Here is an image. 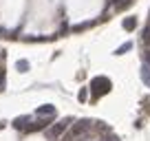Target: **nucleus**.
Listing matches in <instances>:
<instances>
[{"instance_id":"obj_3","label":"nucleus","mask_w":150,"mask_h":141,"mask_svg":"<svg viewBox=\"0 0 150 141\" xmlns=\"http://www.w3.org/2000/svg\"><path fill=\"white\" fill-rule=\"evenodd\" d=\"M71 123H73V119H71V117H64L62 121H57L55 126H51V128H49V137H51V139H57V137H62L66 130H69V126H71Z\"/></svg>"},{"instance_id":"obj_1","label":"nucleus","mask_w":150,"mask_h":141,"mask_svg":"<svg viewBox=\"0 0 150 141\" xmlns=\"http://www.w3.org/2000/svg\"><path fill=\"white\" fill-rule=\"evenodd\" d=\"M91 93L95 95V97H102V95H108L110 93V88H112V84H110V80L108 77H104V75H99V77H93L91 80Z\"/></svg>"},{"instance_id":"obj_10","label":"nucleus","mask_w":150,"mask_h":141,"mask_svg":"<svg viewBox=\"0 0 150 141\" xmlns=\"http://www.w3.org/2000/svg\"><path fill=\"white\" fill-rule=\"evenodd\" d=\"M130 5H132V0H122V2H115V9L122 11V9H126V7H130Z\"/></svg>"},{"instance_id":"obj_4","label":"nucleus","mask_w":150,"mask_h":141,"mask_svg":"<svg viewBox=\"0 0 150 141\" xmlns=\"http://www.w3.org/2000/svg\"><path fill=\"white\" fill-rule=\"evenodd\" d=\"M55 113H57V110H55V106H53V104H42V106H38V108H35V115H38V117H55Z\"/></svg>"},{"instance_id":"obj_11","label":"nucleus","mask_w":150,"mask_h":141,"mask_svg":"<svg viewBox=\"0 0 150 141\" xmlns=\"http://www.w3.org/2000/svg\"><path fill=\"white\" fill-rule=\"evenodd\" d=\"M141 40H144V44H150V24L144 29V35H141Z\"/></svg>"},{"instance_id":"obj_13","label":"nucleus","mask_w":150,"mask_h":141,"mask_svg":"<svg viewBox=\"0 0 150 141\" xmlns=\"http://www.w3.org/2000/svg\"><path fill=\"white\" fill-rule=\"evenodd\" d=\"M102 141H119V139H117V137H115V135H106V137H104Z\"/></svg>"},{"instance_id":"obj_9","label":"nucleus","mask_w":150,"mask_h":141,"mask_svg":"<svg viewBox=\"0 0 150 141\" xmlns=\"http://www.w3.org/2000/svg\"><path fill=\"white\" fill-rule=\"evenodd\" d=\"M16 68H18L20 73H27V70H29V62H27V60H18V64H16Z\"/></svg>"},{"instance_id":"obj_15","label":"nucleus","mask_w":150,"mask_h":141,"mask_svg":"<svg viewBox=\"0 0 150 141\" xmlns=\"http://www.w3.org/2000/svg\"><path fill=\"white\" fill-rule=\"evenodd\" d=\"M144 60H146V66H150V51H146V55H144Z\"/></svg>"},{"instance_id":"obj_6","label":"nucleus","mask_w":150,"mask_h":141,"mask_svg":"<svg viewBox=\"0 0 150 141\" xmlns=\"http://www.w3.org/2000/svg\"><path fill=\"white\" fill-rule=\"evenodd\" d=\"M27 123H29V117H27V115L13 119V128H16V130H24V128H27Z\"/></svg>"},{"instance_id":"obj_8","label":"nucleus","mask_w":150,"mask_h":141,"mask_svg":"<svg viewBox=\"0 0 150 141\" xmlns=\"http://www.w3.org/2000/svg\"><path fill=\"white\" fill-rule=\"evenodd\" d=\"M141 80H144L146 86H150V66L144 64V68H141Z\"/></svg>"},{"instance_id":"obj_2","label":"nucleus","mask_w":150,"mask_h":141,"mask_svg":"<svg viewBox=\"0 0 150 141\" xmlns=\"http://www.w3.org/2000/svg\"><path fill=\"white\" fill-rule=\"evenodd\" d=\"M95 121H91V119H82V121H77L73 126V130L69 132V139H80V137H84L86 132L91 130V126H93Z\"/></svg>"},{"instance_id":"obj_17","label":"nucleus","mask_w":150,"mask_h":141,"mask_svg":"<svg viewBox=\"0 0 150 141\" xmlns=\"http://www.w3.org/2000/svg\"><path fill=\"white\" fill-rule=\"evenodd\" d=\"M2 128H5V121H0V130H2Z\"/></svg>"},{"instance_id":"obj_18","label":"nucleus","mask_w":150,"mask_h":141,"mask_svg":"<svg viewBox=\"0 0 150 141\" xmlns=\"http://www.w3.org/2000/svg\"><path fill=\"white\" fill-rule=\"evenodd\" d=\"M2 57H5V53H0V60H2Z\"/></svg>"},{"instance_id":"obj_5","label":"nucleus","mask_w":150,"mask_h":141,"mask_svg":"<svg viewBox=\"0 0 150 141\" xmlns=\"http://www.w3.org/2000/svg\"><path fill=\"white\" fill-rule=\"evenodd\" d=\"M122 27L126 29V31H135V29H137V18H132V16H128V18H124Z\"/></svg>"},{"instance_id":"obj_7","label":"nucleus","mask_w":150,"mask_h":141,"mask_svg":"<svg viewBox=\"0 0 150 141\" xmlns=\"http://www.w3.org/2000/svg\"><path fill=\"white\" fill-rule=\"evenodd\" d=\"M130 49H132V42H124L122 47H117V49H115V55H124V53H128Z\"/></svg>"},{"instance_id":"obj_14","label":"nucleus","mask_w":150,"mask_h":141,"mask_svg":"<svg viewBox=\"0 0 150 141\" xmlns=\"http://www.w3.org/2000/svg\"><path fill=\"white\" fill-rule=\"evenodd\" d=\"M5 88V73H2V70H0V90Z\"/></svg>"},{"instance_id":"obj_16","label":"nucleus","mask_w":150,"mask_h":141,"mask_svg":"<svg viewBox=\"0 0 150 141\" xmlns=\"http://www.w3.org/2000/svg\"><path fill=\"white\" fill-rule=\"evenodd\" d=\"M5 35H7V29H2V27H0V38H5Z\"/></svg>"},{"instance_id":"obj_12","label":"nucleus","mask_w":150,"mask_h":141,"mask_svg":"<svg viewBox=\"0 0 150 141\" xmlns=\"http://www.w3.org/2000/svg\"><path fill=\"white\" fill-rule=\"evenodd\" d=\"M86 97H88V90L82 88V90H80V95H77V99H80V102H86Z\"/></svg>"}]
</instances>
